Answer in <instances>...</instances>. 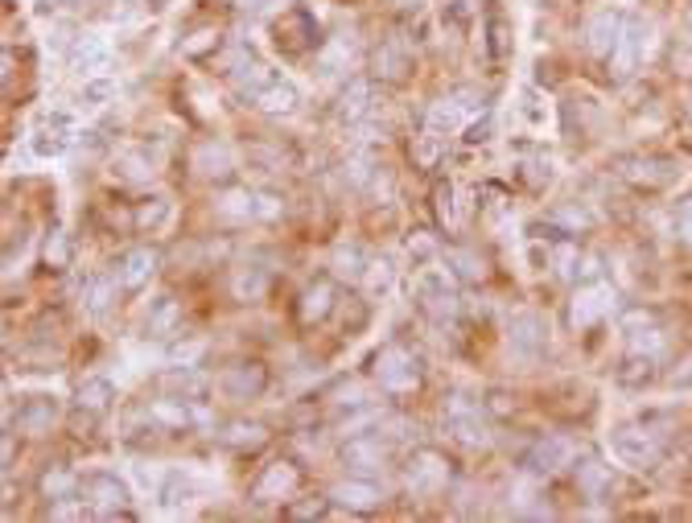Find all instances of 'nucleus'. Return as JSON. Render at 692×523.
<instances>
[{
	"label": "nucleus",
	"mask_w": 692,
	"mask_h": 523,
	"mask_svg": "<svg viewBox=\"0 0 692 523\" xmlns=\"http://www.w3.org/2000/svg\"><path fill=\"white\" fill-rule=\"evenodd\" d=\"M375 375H379V383H384L388 392H412V388L421 383L417 359H412V351H408V346H400V342H392V346H384V351H379Z\"/></svg>",
	"instance_id": "obj_5"
},
{
	"label": "nucleus",
	"mask_w": 692,
	"mask_h": 523,
	"mask_svg": "<svg viewBox=\"0 0 692 523\" xmlns=\"http://www.w3.org/2000/svg\"><path fill=\"white\" fill-rule=\"evenodd\" d=\"M470 13H474V0H458V17H462V21H466V17H470Z\"/></svg>",
	"instance_id": "obj_59"
},
{
	"label": "nucleus",
	"mask_w": 692,
	"mask_h": 523,
	"mask_svg": "<svg viewBox=\"0 0 692 523\" xmlns=\"http://www.w3.org/2000/svg\"><path fill=\"white\" fill-rule=\"evenodd\" d=\"M688 379H692V359H688V363L676 371V383H688Z\"/></svg>",
	"instance_id": "obj_60"
},
{
	"label": "nucleus",
	"mask_w": 692,
	"mask_h": 523,
	"mask_svg": "<svg viewBox=\"0 0 692 523\" xmlns=\"http://www.w3.org/2000/svg\"><path fill=\"white\" fill-rule=\"evenodd\" d=\"M647 46H651V29L643 21H635V17H627V21H622V33H618L614 50H610V75L614 79H631L639 71Z\"/></svg>",
	"instance_id": "obj_2"
},
{
	"label": "nucleus",
	"mask_w": 692,
	"mask_h": 523,
	"mask_svg": "<svg viewBox=\"0 0 692 523\" xmlns=\"http://www.w3.org/2000/svg\"><path fill=\"white\" fill-rule=\"evenodd\" d=\"M552 264H557V276H561V281H573L577 268H581V248H577V243H557V252H552Z\"/></svg>",
	"instance_id": "obj_47"
},
{
	"label": "nucleus",
	"mask_w": 692,
	"mask_h": 523,
	"mask_svg": "<svg viewBox=\"0 0 692 523\" xmlns=\"http://www.w3.org/2000/svg\"><path fill=\"white\" fill-rule=\"evenodd\" d=\"M219 388L231 396V400H256L264 396L268 388V367L260 359H239L231 363L223 375H219Z\"/></svg>",
	"instance_id": "obj_9"
},
{
	"label": "nucleus",
	"mask_w": 692,
	"mask_h": 523,
	"mask_svg": "<svg viewBox=\"0 0 692 523\" xmlns=\"http://www.w3.org/2000/svg\"><path fill=\"white\" fill-rule=\"evenodd\" d=\"M511 351L519 359H540L548 351V322L540 313H515L511 322Z\"/></svg>",
	"instance_id": "obj_12"
},
{
	"label": "nucleus",
	"mask_w": 692,
	"mask_h": 523,
	"mask_svg": "<svg viewBox=\"0 0 692 523\" xmlns=\"http://www.w3.org/2000/svg\"><path fill=\"white\" fill-rule=\"evenodd\" d=\"M573 462V445L565 437H540L528 449V470L532 474H561Z\"/></svg>",
	"instance_id": "obj_17"
},
{
	"label": "nucleus",
	"mask_w": 692,
	"mask_h": 523,
	"mask_svg": "<svg viewBox=\"0 0 692 523\" xmlns=\"http://www.w3.org/2000/svg\"><path fill=\"white\" fill-rule=\"evenodd\" d=\"M223 50V33L219 29H198V33H190V38L182 42V54L190 58V62H202V58H211V54H219Z\"/></svg>",
	"instance_id": "obj_40"
},
{
	"label": "nucleus",
	"mask_w": 692,
	"mask_h": 523,
	"mask_svg": "<svg viewBox=\"0 0 692 523\" xmlns=\"http://www.w3.org/2000/svg\"><path fill=\"white\" fill-rule=\"evenodd\" d=\"M359 54V42H355V33H338V38H330L318 54V71L322 75H338V71H351V62Z\"/></svg>",
	"instance_id": "obj_24"
},
{
	"label": "nucleus",
	"mask_w": 692,
	"mask_h": 523,
	"mask_svg": "<svg viewBox=\"0 0 692 523\" xmlns=\"http://www.w3.org/2000/svg\"><path fill=\"white\" fill-rule=\"evenodd\" d=\"M454 186L449 182H437V190H433V211H437V219H441V227H454L458 223V206H454Z\"/></svg>",
	"instance_id": "obj_46"
},
{
	"label": "nucleus",
	"mask_w": 692,
	"mask_h": 523,
	"mask_svg": "<svg viewBox=\"0 0 692 523\" xmlns=\"http://www.w3.org/2000/svg\"><path fill=\"white\" fill-rule=\"evenodd\" d=\"M614 305H618V293H614L606 281L585 285V289H577L573 301H569V326H573V330H590V326H598V322L606 318Z\"/></svg>",
	"instance_id": "obj_6"
},
{
	"label": "nucleus",
	"mask_w": 692,
	"mask_h": 523,
	"mask_svg": "<svg viewBox=\"0 0 692 523\" xmlns=\"http://www.w3.org/2000/svg\"><path fill=\"white\" fill-rule=\"evenodd\" d=\"M417 301L433 318H454L458 313V289H454V272L425 268L417 272Z\"/></svg>",
	"instance_id": "obj_4"
},
{
	"label": "nucleus",
	"mask_w": 692,
	"mask_h": 523,
	"mask_svg": "<svg viewBox=\"0 0 692 523\" xmlns=\"http://www.w3.org/2000/svg\"><path fill=\"white\" fill-rule=\"evenodd\" d=\"M256 108L268 112V116H293V112L301 108V91H297V83H289V79H276V83L256 99Z\"/></svg>",
	"instance_id": "obj_28"
},
{
	"label": "nucleus",
	"mask_w": 692,
	"mask_h": 523,
	"mask_svg": "<svg viewBox=\"0 0 692 523\" xmlns=\"http://www.w3.org/2000/svg\"><path fill=\"white\" fill-rule=\"evenodd\" d=\"M334 499H305V503H289V519H322L330 511Z\"/></svg>",
	"instance_id": "obj_52"
},
{
	"label": "nucleus",
	"mask_w": 692,
	"mask_h": 523,
	"mask_svg": "<svg viewBox=\"0 0 692 523\" xmlns=\"http://www.w3.org/2000/svg\"><path fill=\"white\" fill-rule=\"evenodd\" d=\"M71 128H75V120L66 116V112H50L46 116V124L29 136V145H33V153L38 157H62L66 149H71Z\"/></svg>",
	"instance_id": "obj_13"
},
{
	"label": "nucleus",
	"mask_w": 692,
	"mask_h": 523,
	"mask_svg": "<svg viewBox=\"0 0 692 523\" xmlns=\"http://www.w3.org/2000/svg\"><path fill=\"white\" fill-rule=\"evenodd\" d=\"M577 486H581L585 499H602L606 486H610V470H606L602 462H594V458H585V462L577 466Z\"/></svg>",
	"instance_id": "obj_37"
},
{
	"label": "nucleus",
	"mask_w": 692,
	"mask_h": 523,
	"mask_svg": "<svg viewBox=\"0 0 692 523\" xmlns=\"http://www.w3.org/2000/svg\"><path fill=\"white\" fill-rule=\"evenodd\" d=\"M161 499H165V507H169V511H178V507H186V503H190V482H186L182 474H173V478L165 482V491H161Z\"/></svg>",
	"instance_id": "obj_48"
},
{
	"label": "nucleus",
	"mask_w": 692,
	"mask_h": 523,
	"mask_svg": "<svg viewBox=\"0 0 692 523\" xmlns=\"http://www.w3.org/2000/svg\"><path fill=\"white\" fill-rule=\"evenodd\" d=\"M404 482H408V491H417V495H437L449 482V462L437 449H417L404 466Z\"/></svg>",
	"instance_id": "obj_7"
},
{
	"label": "nucleus",
	"mask_w": 692,
	"mask_h": 523,
	"mask_svg": "<svg viewBox=\"0 0 692 523\" xmlns=\"http://www.w3.org/2000/svg\"><path fill=\"white\" fill-rule=\"evenodd\" d=\"M38 486H42V495H46L50 503H58V499H71V495L79 491V478L66 470V466H50V470L42 474Z\"/></svg>",
	"instance_id": "obj_38"
},
{
	"label": "nucleus",
	"mask_w": 692,
	"mask_h": 523,
	"mask_svg": "<svg viewBox=\"0 0 692 523\" xmlns=\"http://www.w3.org/2000/svg\"><path fill=\"white\" fill-rule=\"evenodd\" d=\"M194 355H202V342H178V346H173V359H194Z\"/></svg>",
	"instance_id": "obj_57"
},
{
	"label": "nucleus",
	"mask_w": 692,
	"mask_h": 523,
	"mask_svg": "<svg viewBox=\"0 0 692 523\" xmlns=\"http://www.w3.org/2000/svg\"><path fill=\"white\" fill-rule=\"evenodd\" d=\"M330 499L346 511H375L379 503H384V491H379L375 478H346L330 491Z\"/></svg>",
	"instance_id": "obj_16"
},
{
	"label": "nucleus",
	"mask_w": 692,
	"mask_h": 523,
	"mask_svg": "<svg viewBox=\"0 0 692 523\" xmlns=\"http://www.w3.org/2000/svg\"><path fill=\"white\" fill-rule=\"evenodd\" d=\"M384 462H388V445L367 437V433H355L351 441L342 445V466L355 470V474H375Z\"/></svg>",
	"instance_id": "obj_14"
},
{
	"label": "nucleus",
	"mask_w": 692,
	"mask_h": 523,
	"mask_svg": "<svg viewBox=\"0 0 692 523\" xmlns=\"http://www.w3.org/2000/svg\"><path fill=\"white\" fill-rule=\"evenodd\" d=\"M112 400H116V383L103 379V375H91L87 383H79V392H75V408L87 412V416H103L112 408Z\"/></svg>",
	"instance_id": "obj_23"
},
{
	"label": "nucleus",
	"mask_w": 692,
	"mask_h": 523,
	"mask_svg": "<svg viewBox=\"0 0 692 523\" xmlns=\"http://www.w3.org/2000/svg\"><path fill=\"white\" fill-rule=\"evenodd\" d=\"M112 173H116L120 182H132L136 186V182H149L157 169H153V157L145 149H120L116 161H112Z\"/></svg>",
	"instance_id": "obj_29"
},
{
	"label": "nucleus",
	"mask_w": 692,
	"mask_h": 523,
	"mask_svg": "<svg viewBox=\"0 0 692 523\" xmlns=\"http://www.w3.org/2000/svg\"><path fill=\"white\" fill-rule=\"evenodd\" d=\"M120 281L116 276H95V281L83 289V309L91 313V318H103V313L112 309V297H116Z\"/></svg>",
	"instance_id": "obj_34"
},
{
	"label": "nucleus",
	"mask_w": 692,
	"mask_h": 523,
	"mask_svg": "<svg viewBox=\"0 0 692 523\" xmlns=\"http://www.w3.org/2000/svg\"><path fill=\"white\" fill-rule=\"evenodd\" d=\"M408 5H412V0H408Z\"/></svg>",
	"instance_id": "obj_63"
},
{
	"label": "nucleus",
	"mask_w": 692,
	"mask_h": 523,
	"mask_svg": "<svg viewBox=\"0 0 692 523\" xmlns=\"http://www.w3.org/2000/svg\"><path fill=\"white\" fill-rule=\"evenodd\" d=\"M437 141L441 136H433V132H425V136H417V145H412V157H417V165H433L437 161Z\"/></svg>",
	"instance_id": "obj_53"
},
{
	"label": "nucleus",
	"mask_w": 692,
	"mask_h": 523,
	"mask_svg": "<svg viewBox=\"0 0 692 523\" xmlns=\"http://www.w3.org/2000/svg\"><path fill=\"white\" fill-rule=\"evenodd\" d=\"M54 416H58V404L50 396H33L21 408V433H50L54 429Z\"/></svg>",
	"instance_id": "obj_32"
},
{
	"label": "nucleus",
	"mask_w": 692,
	"mask_h": 523,
	"mask_svg": "<svg viewBox=\"0 0 692 523\" xmlns=\"http://www.w3.org/2000/svg\"><path fill=\"white\" fill-rule=\"evenodd\" d=\"M145 416H149L153 425H161V429H198V425H206V421H211V412H206L202 404H194V400H182V396L149 404V408H145Z\"/></svg>",
	"instance_id": "obj_11"
},
{
	"label": "nucleus",
	"mask_w": 692,
	"mask_h": 523,
	"mask_svg": "<svg viewBox=\"0 0 692 523\" xmlns=\"http://www.w3.org/2000/svg\"><path fill=\"white\" fill-rule=\"evenodd\" d=\"M231 5H235L239 13H264V9L272 5V0H231Z\"/></svg>",
	"instance_id": "obj_58"
},
{
	"label": "nucleus",
	"mask_w": 692,
	"mask_h": 523,
	"mask_svg": "<svg viewBox=\"0 0 692 523\" xmlns=\"http://www.w3.org/2000/svg\"><path fill=\"white\" fill-rule=\"evenodd\" d=\"M46 264H50V268H66V264H71V243H66L62 231H54V235L46 239Z\"/></svg>",
	"instance_id": "obj_49"
},
{
	"label": "nucleus",
	"mask_w": 692,
	"mask_h": 523,
	"mask_svg": "<svg viewBox=\"0 0 692 523\" xmlns=\"http://www.w3.org/2000/svg\"><path fill=\"white\" fill-rule=\"evenodd\" d=\"M165 219H169V198H165V194L141 198V202H136V211H132L136 231H153V227H161Z\"/></svg>",
	"instance_id": "obj_39"
},
{
	"label": "nucleus",
	"mask_w": 692,
	"mask_h": 523,
	"mask_svg": "<svg viewBox=\"0 0 692 523\" xmlns=\"http://www.w3.org/2000/svg\"><path fill=\"white\" fill-rule=\"evenodd\" d=\"M112 99H116V79H108V75H91L79 91L83 108H103V103H112Z\"/></svg>",
	"instance_id": "obj_43"
},
{
	"label": "nucleus",
	"mask_w": 692,
	"mask_h": 523,
	"mask_svg": "<svg viewBox=\"0 0 692 523\" xmlns=\"http://www.w3.org/2000/svg\"><path fill=\"white\" fill-rule=\"evenodd\" d=\"M524 182H528L532 190H540L544 182H552V161H548V157H528V161H524Z\"/></svg>",
	"instance_id": "obj_51"
},
{
	"label": "nucleus",
	"mask_w": 692,
	"mask_h": 523,
	"mask_svg": "<svg viewBox=\"0 0 692 523\" xmlns=\"http://www.w3.org/2000/svg\"><path fill=\"white\" fill-rule=\"evenodd\" d=\"M371 95H375L371 79H351V83L342 87V95H338V116L351 120V124H359V120L371 112Z\"/></svg>",
	"instance_id": "obj_26"
},
{
	"label": "nucleus",
	"mask_w": 692,
	"mask_h": 523,
	"mask_svg": "<svg viewBox=\"0 0 692 523\" xmlns=\"http://www.w3.org/2000/svg\"><path fill=\"white\" fill-rule=\"evenodd\" d=\"M108 62V42L95 38V33H83V38H75V46L66 50V66H71L75 75H95L99 66Z\"/></svg>",
	"instance_id": "obj_21"
},
{
	"label": "nucleus",
	"mask_w": 692,
	"mask_h": 523,
	"mask_svg": "<svg viewBox=\"0 0 692 523\" xmlns=\"http://www.w3.org/2000/svg\"><path fill=\"white\" fill-rule=\"evenodd\" d=\"M610 449L618 462H627L635 470H647L664 458V433H655L647 421L643 425H618L610 433Z\"/></svg>",
	"instance_id": "obj_1"
},
{
	"label": "nucleus",
	"mask_w": 692,
	"mask_h": 523,
	"mask_svg": "<svg viewBox=\"0 0 692 523\" xmlns=\"http://www.w3.org/2000/svg\"><path fill=\"white\" fill-rule=\"evenodd\" d=\"M622 21H627V17H618V13H598L590 25H585V50L610 58V50H614V42H618V33H622Z\"/></svg>",
	"instance_id": "obj_25"
},
{
	"label": "nucleus",
	"mask_w": 692,
	"mask_h": 523,
	"mask_svg": "<svg viewBox=\"0 0 692 523\" xmlns=\"http://www.w3.org/2000/svg\"><path fill=\"white\" fill-rule=\"evenodd\" d=\"M178 322H182V305L173 297H157L153 309H149V334L153 338H169L173 330H178Z\"/></svg>",
	"instance_id": "obj_35"
},
{
	"label": "nucleus",
	"mask_w": 692,
	"mask_h": 523,
	"mask_svg": "<svg viewBox=\"0 0 692 523\" xmlns=\"http://www.w3.org/2000/svg\"><path fill=\"white\" fill-rule=\"evenodd\" d=\"M664 330H631V355H643V359H655V355H660L664 351Z\"/></svg>",
	"instance_id": "obj_45"
},
{
	"label": "nucleus",
	"mask_w": 692,
	"mask_h": 523,
	"mask_svg": "<svg viewBox=\"0 0 692 523\" xmlns=\"http://www.w3.org/2000/svg\"><path fill=\"white\" fill-rule=\"evenodd\" d=\"M462 99H466V91H454V95L437 99L433 108H429V120H425V128H429L433 136H449V132H458V128L466 124L470 108H474V103H462Z\"/></svg>",
	"instance_id": "obj_18"
},
{
	"label": "nucleus",
	"mask_w": 692,
	"mask_h": 523,
	"mask_svg": "<svg viewBox=\"0 0 692 523\" xmlns=\"http://www.w3.org/2000/svg\"><path fill=\"white\" fill-rule=\"evenodd\" d=\"M676 231H680V239L692 248V198L680 202V211H676Z\"/></svg>",
	"instance_id": "obj_56"
},
{
	"label": "nucleus",
	"mask_w": 692,
	"mask_h": 523,
	"mask_svg": "<svg viewBox=\"0 0 692 523\" xmlns=\"http://www.w3.org/2000/svg\"><path fill=\"white\" fill-rule=\"evenodd\" d=\"M219 441H223L227 449H260V445L268 441V429L256 425V421H231V425L219 433Z\"/></svg>",
	"instance_id": "obj_33"
},
{
	"label": "nucleus",
	"mask_w": 692,
	"mask_h": 523,
	"mask_svg": "<svg viewBox=\"0 0 692 523\" xmlns=\"http://www.w3.org/2000/svg\"><path fill=\"white\" fill-rule=\"evenodd\" d=\"M684 25H688V33H692V5H688V13H684Z\"/></svg>",
	"instance_id": "obj_61"
},
{
	"label": "nucleus",
	"mask_w": 692,
	"mask_h": 523,
	"mask_svg": "<svg viewBox=\"0 0 692 523\" xmlns=\"http://www.w3.org/2000/svg\"><path fill=\"white\" fill-rule=\"evenodd\" d=\"M276 79H281V75H276L272 66H268V62H260V58H244V62H239L235 71H231L235 91L244 95V99H252V103H256V99H260V95H264V91H268Z\"/></svg>",
	"instance_id": "obj_20"
},
{
	"label": "nucleus",
	"mask_w": 692,
	"mask_h": 523,
	"mask_svg": "<svg viewBox=\"0 0 692 523\" xmlns=\"http://www.w3.org/2000/svg\"><path fill=\"white\" fill-rule=\"evenodd\" d=\"M371 66H375V75H379V79H388V83H400V79L408 75L412 58H408V50H404L400 42H384V46L375 50Z\"/></svg>",
	"instance_id": "obj_30"
},
{
	"label": "nucleus",
	"mask_w": 692,
	"mask_h": 523,
	"mask_svg": "<svg viewBox=\"0 0 692 523\" xmlns=\"http://www.w3.org/2000/svg\"><path fill=\"white\" fill-rule=\"evenodd\" d=\"M194 169H198V178L227 182L231 173H235V153H231V145H223V141H202V145L194 149Z\"/></svg>",
	"instance_id": "obj_19"
},
{
	"label": "nucleus",
	"mask_w": 692,
	"mask_h": 523,
	"mask_svg": "<svg viewBox=\"0 0 692 523\" xmlns=\"http://www.w3.org/2000/svg\"><path fill=\"white\" fill-rule=\"evenodd\" d=\"M445 264H449V272L454 276H462V281H470V285H478L482 276H487V264H482L470 248H454V252H445Z\"/></svg>",
	"instance_id": "obj_42"
},
{
	"label": "nucleus",
	"mask_w": 692,
	"mask_h": 523,
	"mask_svg": "<svg viewBox=\"0 0 692 523\" xmlns=\"http://www.w3.org/2000/svg\"><path fill=\"white\" fill-rule=\"evenodd\" d=\"M408 256H412V260H417V264L425 268V264L433 260V243H429V235H421V231L412 235V239H408Z\"/></svg>",
	"instance_id": "obj_55"
},
{
	"label": "nucleus",
	"mask_w": 692,
	"mask_h": 523,
	"mask_svg": "<svg viewBox=\"0 0 692 523\" xmlns=\"http://www.w3.org/2000/svg\"><path fill=\"white\" fill-rule=\"evenodd\" d=\"M157 264H161V256L153 252V248H128L120 260H116V281H120V289H141V285H149L153 281V272H157Z\"/></svg>",
	"instance_id": "obj_15"
},
{
	"label": "nucleus",
	"mask_w": 692,
	"mask_h": 523,
	"mask_svg": "<svg viewBox=\"0 0 692 523\" xmlns=\"http://www.w3.org/2000/svg\"><path fill=\"white\" fill-rule=\"evenodd\" d=\"M359 281H363L367 297H384L392 289V281H396V268H392V260H367Z\"/></svg>",
	"instance_id": "obj_41"
},
{
	"label": "nucleus",
	"mask_w": 692,
	"mask_h": 523,
	"mask_svg": "<svg viewBox=\"0 0 692 523\" xmlns=\"http://www.w3.org/2000/svg\"><path fill=\"white\" fill-rule=\"evenodd\" d=\"M552 223H557V227H565L569 235H577L581 227H590V215H585V211H577V206H557V211H552Z\"/></svg>",
	"instance_id": "obj_50"
},
{
	"label": "nucleus",
	"mask_w": 692,
	"mask_h": 523,
	"mask_svg": "<svg viewBox=\"0 0 692 523\" xmlns=\"http://www.w3.org/2000/svg\"><path fill=\"white\" fill-rule=\"evenodd\" d=\"M367 268V252L359 248V243H342V248L334 252V272L338 276H363Z\"/></svg>",
	"instance_id": "obj_44"
},
{
	"label": "nucleus",
	"mask_w": 692,
	"mask_h": 523,
	"mask_svg": "<svg viewBox=\"0 0 692 523\" xmlns=\"http://www.w3.org/2000/svg\"><path fill=\"white\" fill-rule=\"evenodd\" d=\"M487 50H491V58H507V21H503V17L491 21V42H487Z\"/></svg>",
	"instance_id": "obj_54"
},
{
	"label": "nucleus",
	"mask_w": 692,
	"mask_h": 523,
	"mask_svg": "<svg viewBox=\"0 0 692 523\" xmlns=\"http://www.w3.org/2000/svg\"><path fill=\"white\" fill-rule=\"evenodd\" d=\"M330 309H334V285L330 281H314L301 293V305H297L305 326H318L322 318H330Z\"/></svg>",
	"instance_id": "obj_27"
},
{
	"label": "nucleus",
	"mask_w": 692,
	"mask_h": 523,
	"mask_svg": "<svg viewBox=\"0 0 692 523\" xmlns=\"http://www.w3.org/2000/svg\"><path fill=\"white\" fill-rule=\"evenodd\" d=\"M87 511H95V515H103V519H132V511H128V486L116 478V474H91L87 478Z\"/></svg>",
	"instance_id": "obj_3"
},
{
	"label": "nucleus",
	"mask_w": 692,
	"mask_h": 523,
	"mask_svg": "<svg viewBox=\"0 0 692 523\" xmlns=\"http://www.w3.org/2000/svg\"><path fill=\"white\" fill-rule=\"evenodd\" d=\"M161 388L178 392L182 400H202V392H206V375H198V371L186 363V367H178V371H169V375L161 379Z\"/></svg>",
	"instance_id": "obj_36"
},
{
	"label": "nucleus",
	"mask_w": 692,
	"mask_h": 523,
	"mask_svg": "<svg viewBox=\"0 0 692 523\" xmlns=\"http://www.w3.org/2000/svg\"><path fill=\"white\" fill-rule=\"evenodd\" d=\"M268 285H272V276L264 272V268H239L235 276H231V293H235V301H264L268 297Z\"/></svg>",
	"instance_id": "obj_31"
},
{
	"label": "nucleus",
	"mask_w": 692,
	"mask_h": 523,
	"mask_svg": "<svg viewBox=\"0 0 692 523\" xmlns=\"http://www.w3.org/2000/svg\"><path fill=\"white\" fill-rule=\"evenodd\" d=\"M297 486H301V470L289 462V458H281V462H268L264 466V474L256 478V486H252V499L256 503H285V499H293L297 495Z\"/></svg>",
	"instance_id": "obj_8"
},
{
	"label": "nucleus",
	"mask_w": 692,
	"mask_h": 523,
	"mask_svg": "<svg viewBox=\"0 0 692 523\" xmlns=\"http://www.w3.org/2000/svg\"><path fill=\"white\" fill-rule=\"evenodd\" d=\"M618 173L627 182H635V186H647V190H664V186H672L676 182V161H668V157H622L618 161Z\"/></svg>",
	"instance_id": "obj_10"
},
{
	"label": "nucleus",
	"mask_w": 692,
	"mask_h": 523,
	"mask_svg": "<svg viewBox=\"0 0 692 523\" xmlns=\"http://www.w3.org/2000/svg\"><path fill=\"white\" fill-rule=\"evenodd\" d=\"M688 120H692V103H688Z\"/></svg>",
	"instance_id": "obj_62"
},
{
	"label": "nucleus",
	"mask_w": 692,
	"mask_h": 523,
	"mask_svg": "<svg viewBox=\"0 0 692 523\" xmlns=\"http://www.w3.org/2000/svg\"><path fill=\"white\" fill-rule=\"evenodd\" d=\"M215 211L223 219H235V223H252V219H260V190H235L231 186L215 198Z\"/></svg>",
	"instance_id": "obj_22"
}]
</instances>
